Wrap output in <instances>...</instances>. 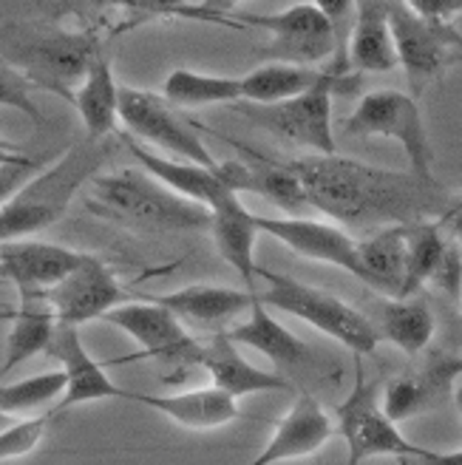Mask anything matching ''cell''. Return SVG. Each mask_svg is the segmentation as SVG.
I'll return each mask as SVG.
<instances>
[{
    "instance_id": "obj_1",
    "label": "cell",
    "mask_w": 462,
    "mask_h": 465,
    "mask_svg": "<svg viewBox=\"0 0 462 465\" xmlns=\"http://www.w3.org/2000/svg\"><path fill=\"white\" fill-rule=\"evenodd\" d=\"M298 176L312 211L349 230H378L386 224H411L440 219L451 193L440 182H426L411 171H388L338 153H312L284 159Z\"/></svg>"
},
{
    "instance_id": "obj_2",
    "label": "cell",
    "mask_w": 462,
    "mask_h": 465,
    "mask_svg": "<svg viewBox=\"0 0 462 465\" xmlns=\"http://www.w3.org/2000/svg\"><path fill=\"white\" fill-rule=\"evenodd\" d=\"M103 52L97 32H72L40 20H17L0 26V63L32 88L72 103L88 65Z\"/></svg>"
},
{
    "instance_id": "obj_3",
    "label": "cell",
    "mask_w": 462,
    "mask_h": 465,
    "mask_svg": "<svg viewBox=\"0 0 462 465\" xmlns=\"http://www.w3.org/2000/svg\"><path fill=\"white\" fill-rule=\"evenodd\" d=\"M85 211L131 232H193L211 227V211L143 171L97 173L88 182Z\"/></svg>"
},
{
    "instance_id": "obj_4",
    "label": "cell",
    "mask_w": 462,
    "mask_h": 465,
    "mask_svg": "<svg viewBox=\"0 0 462 465\" xmlns=\"http://www.w3.org/2000/svg\"><path fill=\"white\" fill-rule=\"evenodd\" d=\"M111 148L105 139H80L54 165L37 171L20 191L0 207V242L29 239L34 232L52 227L65 216L74 196L97 176L105 165Z\"/></svg>"
},
{
    "instance_id": "obj_5",
    "label": "cell",
    "mask_w": 462,
    "mask_h": 465,
    "mask_svg": "<svg viewBox=\"0 0 462 465\" xmlns=\"http://www.w3.org/2000/svg\"><path fill=\"white\" fill-rule=\"evenodd\" d=\"M256 275H261L267 282V292L259 295L264 307H272V310L287 312L298 321L310 323V327L338 341L340 346L352 349L358 358L372 355L378 349L380 335L375 330L372 318L349 307L338 295H329L318 287L298 282V278H290L284 272H272L264 267H256Z\"/></svg>"
},
{
    "instance_id": "obj_6",
    "label": "cell",
    "mask_w": 462,
    "mask_h": 465,
    "mask_svg": "<svg viewBox=\"0 0 462 465\" xmlns=\"http://www.w3.org/2000/svg\"><path fill=\"white\" fill-rule=\"evenodd\" d=\"M202 23H219L233 29H261L270 32V43L259 45L267 63L318 65L335 57V32L312 4H298L275 15H184Z\"/></svg>"
},
{
    "instance_id": "obj_7",
    "label": "cell",
    "mask_w": 462,
    "mask_h": 465,
    "mask_svg": "<svg viewBox=\"0 0 462 465\" xmlns=\"http://www.w3.org/2000/svg\"><path fill=\"white\" fill-rule=\"evenodd\" d=\"M358 85L355 74L338 77L327 72L318 85L310 91L272 105H252L239 103V111L252 125H259L287 143L304 145L312 153H335V125H332V97L338 91H352Z\"/></svg>"
},
{
    "instance_id": "obj_8",
    "label": "cell",
    "mask_w": 462,
    "mask_h": 465,
    "mask_svg": "<svg viewBox=\"0 0 462 465\" xmlns=\"http://www.w3.org/2000/svg\"><path fill=\"white\" fill-rule=\"evenodd\" d=\"M343 131L349 136H386L406 151L408 171L426 182H437L434 176V148L428 139V128L418 97L395 88L369 91L360 97L358 108L346 120Z\"/></svg>"
},
{
    "instance_id": "obj_9",
    "label": "cell",
    "mask_w": 462,
    "mask_h": 465,
    "mask_svg": "<svg viewBox=\"0 0 462 465\" xmlns=\"http://www.w3.org/2000/svg\"><path fill=\"white\" fill-rule=\"evenodd\" d=\"M335 429L346 440V451H349L346 465H363L372 457H423L428 451L403 437L398 423L383 411L380 383L366 381L360 358L349 398L335 409Z\"/></svg>"
},
{
    "instance_id": "obj_10",
    "label": "cell",
    "mask_w": 462,
    "mask_h": 465,
    "mask_svg": "<svg viewBox=\"0 0 462 465\" xmlns=\"http://www.w3.org/2000/svg\"><path fill=\"white\" fill-rule=\"evenodd\" d=\"M120 123L125 125L128 136L143 139L151 148L165 151L173 159L193 162V165L211 171L219 168V159L204 148L196 125L182 120L176 108L153 91L120 85Z\"/></svg>"
},
{
    "instance_id": "obj_11",
    "label": "cell",
    "mask_w": 462,
    "mask_h": 465,
    "mask_svg": "<svg viewBox=\"0 0 462 465\" xmlns=\"http://www.w3.org/2000/svg\"><path fill=\"white\" fill-rule=\"evenodd\" d=\"M388 26H391V40H395L398 65H403L411 85V97H420L451 65V57L462 35L451 23H434L418 17L403 0H391Z\"/></svg>"
},
{
    "instance_id": "obj_12",
    "label": "cell",
    "mask_w": 462,
    "mask_h": 465,
    "mask_svg": "<svg viewBox=\"0 0 462 465\" xmlns=\"http://www.w3.org/2000/svg\"><path fill=\"white\" fill-rule=\"evenodd\" d=\"M211 134L219 139H227V143L244 156V159L219 162L216 176L221 179L224 188L236 191L239 196L256 193V196L272 202L275 207H281V211H290V216H301L304 211H312L301 182H298V176L287 168L284 159L252 151L233 136H221L219 131H211Z\"/></svg>"
},
{
    "instance_id": "obj_13",
    "label": "cell",
    "mask_w": 462,
    "mask_h": 465,
    "mask_svg": "<svg viewBox=\"0 0 462 465\" xmlns=\"http://www.w3.org/2000/svg\"><path fill=\"white\" fill-rule=\"evenodd\" d=\"M103 321L123 330L125 335H131L143 346V355L148 358H156L171 366H182V369L199 366L202 346L188 335V330L182 327V321L153 298H151V304L125 301V304L113 307Z\"/></svg>"
},
{
    "instance_id": "obj_14",
    "label": "cell",
    "mask_w": 462,
    "mask_h": 465,
    "mask_svg": "<svg viewBox=\"0 0 462 465\" xmlns=\"http://www.w3.org/2000/svg\"><path fill=\"white\" fill-rule=\"evenodd\" d=\"M43 295L52 304L57 323H65V327H80V323L105 318L113 307L128 301L117 275L108 270L103 259L88 252H83V262L60 284L45 290Z\"/></svg>"
},
{
    "instance_id": "obj_15",
    "label": "cell",
    "mask_w": 462,
    "mask_h": 465,
    "mask_svg": "<svg viewBox=\"0 0 462 465\" xmlns=\"http://www.w3.org/2000/svg\"><path fill=\"white\" fill-rule=\"evenodd\" d=\"M256 224L261 232L279 239L292 252L304 255V259L332 264L358 278V239L346 227L307 219V216H261V213H256Z\"/></svg>"
},
{
    "instance_id": "obj_16",
    "label": "cell",
    "mask_w": 462,
    "mask_h": 465,
    "mask_svg": "<svg viewBox=\"0 0 462 465\" xmlns=\"http://www.w3.org/2000/svg\"><path fill=\"white\" fill-rule=\"evenodd\" d=\"M462 375V358L451 352H434L423 366L388 381L383 389V411L398 426L411 417L437 409L451 398L454 381Z\"/></svg>"
},
{
    "instance_id": "obj_17",
    "label": "cell",
    "mask_w": 462,
    "mask_h": 465,
    "mask_svg": "<svg viewBox=\"0 0 462 465\" xmlns=\"http://www.w3.org/2000/svg\"><path fill=\"white\" fill-rule=\"evenodd\" d=\"M45 355H52L63 371H65V389L60 403L49 411L52 417L83 403H94V401H108V398H125V389H120L108 378V371L91 358L80 338V327H65L57 323L54 338L45 349Z\"/></svg>"
},
{
    "instance_id": "obj_18",
    "label": "cell",
    "mask_w": 462,
    "mask_h": 465,
    "mask_svg": "<svg viewBox=\"0 0 462 465\" xmlns=\"http://www.w3.org/2000/svg\"><path fill=\"white\" fill-rule=\"evenodd\" d=\"M83 262V252L52 242L12 239L0 242V278L17 287L20 295H43Z\"/></svg>"
},
{
    "instance_id": "obj_19",
    "label": "cell",
    "mask_w": 462,
    "mask_h": 465,
    "mask_svg": "<svg viewBox=\"0 0 462 465\" xmlns=\"http://www.w3.org/2000/svg\"><path fill=\"white\" fill-rule=\"evenodd\" d=\"M332 434H335V423H332V417L323 411V406L312 394H298L292 409L281 417L279 426H275L270 443L250 465H275V462L318 454L329 443Z\"/></svg>"
},
{
    "instance_id": "obj_20",
    "label": "cell",
    "mask_w": 462,
    "mask_h": 465,
    "mask_svg": "<svg viewBox=\"0 0 462 465\" xmlns=\"http://www.w3.org/2000/svg\"><path fill=\"white\" fill-rule=\"evenodd\" d=\"M207 230H211L221 259L244 278L250 292H256L252 290L256 287V239L261 232L256 213L247 211L241 196L227 188L211 207V227Z\"/></svg>"
},
{
    "instance_id": "obj_21",
    "label": "cell",
    "mask_w": 462,
    "mask_h": 465,
    "mask_svg": "<svg viewBox=\"0 0 462 465\" xmlns=\"http://www.w3.org/2000/svg\"><path fill=\"white\" fill-rule=\"evenodd\" d=\"M123 401L143 403L159 414H165L168 420L193 429V431H211L233 423L239 417V403L230 398L227 391L207 386L193 391H173V394H145V391H125Z\"/></svg>"
},
{
    "instance_id": "obj_22",
    "label": "cell",
    "mask_w": 462,
    "mask_h": 465,
    "mask_svg": "<svg viewBox=\"0 0 462 465\" xmlns=\"http://www.w3.org/2000/svg\"><path fill=\"white\" fill-rule=\"evenodd\" d=\"M199 366L211 371L213 386L227 391L230 398H244V394H259V391H292V383L281 378L279 371H267L244 361L239 352V343L227 338V332H216L211 343L202 346Z\"/></svg>"
},
{
    "instance_id": "obj_23",
    "label": "cell",
    "mask_w": 462,
    "mask_h": 465,
    "mask_svg": "<svg viewBox=\"0 0 462 465\" xmlns=\"http://www.w3.org/2000/svg\"><path fill=\"white\" fill-rule=\"evenodd\" d=\"M153 301H159L162 307H168L179 321L224 332L227 323H233L239 315L250 312L256 292L216 287V284H191L168 295H156Z\"/></svg>"
},
{
    "instance_id": "obj_24",
    "label": "cell",
    "mask_w": 462,
    "mask_h": 465,
    "mask_svg": "<svg viewBox=\"0 0 462 465\" xmlns=\"http://www.w3.org/2000/svg\"><path fill=\"white\" fill-rule=\"evenodd\" d=\"M388 6L391 0H355V23L349 45H346L349 72L386 74L391 68H398L395 40H391L388 26Z\"/></svg>"
},
{
    "instance_id": "obj_25",
    "label": "cell",
    "mask_w": 462,
    "mask_h": 465,
    "mask_svg": "<svg viewBox=\"0 0 462 465\" xmlns=\"http://www.w3.org/2000/svg\"><path fill=\"white\" fill-rule=\"evenodd\" d=\"M406 278V224H386L358 239V282L383 298H400Z\"/></svg>"
},
{
    "instance_id": "obj_26",
    "label": "cell",
    "mask_w": 462,
    "mask_h": 465,
    "mask_svg": "<svg viewBox=\"0 0 462 465\" xmlns=\"http://www.w3.org/2000/svg\"><path fill=\"white\" fill-rule=\"evenodd\" d=\"M120 139L125 143L128 153L145 168V173L159 179L173 193L204 204L207 211H211V207L216 204V199L227 191L221 184V179L216 176V171H211V168H202V165H193V162L173 159V156H162L153 148H145L140 139H133L128 134H120Z\"/></svg>"
},
{
    "instance_id": "obj_27",
    "label": "cell",
    "mask_w": 462,
    "mask_h": 465,
    "mask_svg": "<svg viewBox=\"0 0 462 465\" xmlns=\"http://www.w3.org/2000/svg\"><path fill=\"white\" fill-rule=\"evenodd\" d=\"M72 105L77 108L85 136L108 139L117 134L120 125V85L113 80V65L108 52L103 49L94 63L88 65L83 83L74 88Z\"/></svg>"
},
{
    "instance_id": "obj_28",
    "label": "cell",
    "mask_w": 462,
    "mask_h": 465,
    "mask_svg": "<svg viewBox=\"0 0 462 465\" xmlns=\"http://www.w3.org/2000/svg\"><path fill=\"white\" fill-rule=\"evenodd\" d=\"M372 323H375L380 341L395 343L408 358H418L420 352H426L434 338V330H437L431 307L414 295L411 298H383L375 307Z\"/></svg>"
},
{
    "instance_id": "obj_29",
    "label": "cell",
    "mask_w": 462,
    "mask_h": 465,
    "mask_svg": "<svg viewBox=\"0 0 462 465\" xmlns=\"http://www.w3.org/2000/svg\"><path fill=\"white\" fill-rule=\"evenodd\" d=\"M224 332L233 343L250 346V349H256V352L267 355L275 366H298L310 358V346L295 332H290L281 321H275L267 312L259 292H256V301H252V307H250L247 321L236 323V327H230Z\"/></svg>"
},
{
    "instance_id": "obj_30",
    "label": "cell",
    "mask_w": 462,
    "mask_h": 465,
    "mask_svg": "<svg viewBox=\"0 0 462 465\" xmlns=\"http://www.w3.org/2000/svg\"><path fill=\"white\" fill-rule=\"evenodd\" d=\"M57 330V318L45 295H20V310L15 312L12 332L6 338V355L0 363V381L20 363L49 349Z\"/></svg>"
},
{
    "instance_id": "obj_31",
    "label": "cell",
    "mask_w": 462,
    "mask_h": 465,
    "mask_svg": "<svg viewBox=\"0 0 462 465\" xmlns=\"http://www.w3.org/2000/svg\"><path fill=\"white\" fill-rule=\"evenodd\" d=\"M329 72V68H327ZM327 72L315 65H292V63H264L241 77V103L252 105H272L290 97H298L318 85Z\"/></svg>"
},
{
    "instance_id": "obj_32",
    "label": "cell",
    "mask_w": 462,
    "mask_h": 465,
    "mask_svg": "<svg viewBox=\"0 0 462 465\" xmlns=\"http://www.w3.org/2000/svg\"><path fill=\"white\" fill-rule=\"evenodd\" d=\"M241 77L230 74H204L191 68H173L162 83V97L173 108H204V105H230L241 103Z\"/></svg>"
},
{
    "instance_id": "obj_33",
    "label": "cell",
    "mask_w": 462,
    "mask_h": 465,
    "mask_svg": "<svg viewBox=\"0 0 462 465\" xmlns=\"http://www.w3.org/2000/svg\"><path fill=\"white\" fill-rule=\"evenodd\" d=\"M448 244L451 239L446 236L443 224L437 219L406 224V278H403L400 298L418 295L426 284H431Z\"/></svg>"
},
{
    "instance_id": "obj_34",
    "label": "cell",
    "mask_w": 462,
    "mask_h": 465,
    "mask_svg": "<svg viewBox=\"0 0 462 465\" xmlns=\"http://www.w3.org/2000/svg\"><path fill=\"white\" fill-rule=\"evenodd\" d=\"M65 371H40V375L23 378L15 383H0V411L6 414H26L40 406H49L52 401L63 398Z\"/></svg>"
},
{
    "instance_id": "obj_35",
    "label": "cell",
    "mask_w": 462,
    "mask_h": 465,
    "mask_svg": "<svg viewBox=\"0 0 462 465\" xmlns=\"http://www.w3.org/2000/svg\"><path fill=\"white\" fill-rule=\"evenodd\" d=\"M49 423H52V414H37V417H26V420H17V423H9L6 429H0V462L32 454L43 443Z\"/></svg>"
},
{
    "instance_id": "obj_36",
    "label": "cell",
    "mask_w": 462,
    "mask_h": 465,
    "mask_svg": "<svg viewBox=\"0 0 462 465\" xmlns=\"http://www.w3.org/2000/svg\"><path fill=\"white\" fill-rule=\"evenodd\" d=\"M32 91L34 88L20 74H15L12 68H0V108H15L20 114H26L34 125H43L45 116H43L40 105L34 103Z\"/></svg>"
},
{
    "instance_id": "obj_37",
    "label": "cell",
    "mask_w": 462,
    "mask_h": 465,
    "mask_svg": "<svg viewBox=\"0 0 462 465\" xmlns=\"http://www.w3.org/2000/svg\"><path fill=\"white\" fill-rule=\"evenodd\" d=\"M45 162H49V156H23L12 165H0V207L20 191L23 182H29L37 171H43Z\"/></svg>"
},
{
    "instance_id": "obj_38",
    "label": "cell",
    "mask_w": 462,
    "mask_h": 465,
    "mask_svg": "<svg viewBox=\"0 0 462 465\" xmlns=\"http://www.w3.org/2000/svg\"><path fill=\"white\" fill-rule=\"evenodd\" d=\"M434 287H440L443 292H448L451 298H459V290H462V250L457 247V242L451 239L446 255L440 267H437L434 278H431Z\"/></svg>"
},
{
    "instance_id": "obj_39",
    "label": "cell",
    "mask_w": 462,
    "mask_h": 465,
    "mask_svg": "<svg viewBox=\"0 0 462 465\" xmlns=\"http://www.w3.org/2000/svg\"><path fill=\"white\" fill-rule=\"evenodd\" d=\"M403 4L418 17L434 23H451V17L462 12V0H403Z\"/></svg>"
},
{
    "instance_id": "obj_40",
    "label": "cell",
    "mask_w": 462,
    "mask_h": 465,
    "mask_svg": "<svg viewBox=\"0 0 462 465\" xmlns=\"http://www.w3.org/2000/svg\"><path fill=\"white\" fill-rule=\"evenodd\" d=\"M188 4L191 0H123V9L145 17H162V15H176V9Z\"/></svg>"
},
{
    "instance_id": "obj_41",
    "label": "cell",
    "mask_w": 462,
    "mask_h": 465,
    "mask_svg": "<svg viewBox=\"0 0 462 465\" xmlns=\"http://www.w3.org/2000/svg\"><path fill=\"white\" fill-rule=\"evenodd\" d=\"M244 0H202V6H182L176 9L173 17H184V15H230Z\"/></svg>"
},
{
    "instance_id": "obj_42",
    "label": "cell",
    "mask_w": 462,
    "mask_h": 465,
    "mask_svg": "<svg viewBox=\"0 0 462 465\" xmlns=\"http://www.w3.org/2000/svg\"><path fill=\"white\" fill-rule=\"evenodd\" d=\"M443 224V230L448 232V239L462 242V193L451 199V204L446 207V213L437 219Z\"/></svg>"
},
{
    "instance_id": "obj_43",
    "label": "cell",
    "mask_w": 462,
    "mask_h": 465,
    "mask_svg": "<svg viewBox=\"0 0 462 465\" xmlns=\"http://www.w3.org/2000/svg\"><path fill=\"white\" fill-rule=\"evenodd\" d=\"M400 465H462V449L459 451H426L423 457H403Z\"/></svg>"
},
{
    "instance_id": "obj_44",
    "label": "cell",
    "mask_w": 462,
    "mask_h": 465,
    "mask_svg": "<svg viewBox=\"0 0 462 465\" xmlns=\"http://www.w3.org/2000/svg\"><path fill=\"white\" fill-rule=\"evenodd\" d=\"M23 156L26 153H23L15 143H6V139L0 136V165H12V162H20Z\"/></svg>"
},
{
    "instance_id": "obj_45",
    "label": "cell",
    "mask_w": 462,
    "mask_h": 465,
    "mask_svg": "<svg viewBox=\"0 0 462 465\" xmlns=\"http://www.w3.org/2000/svg\"><path fill=\"white\" fill-rule=\"evenodd\" d=\"M77 4H85L91 9H108V6H123V0H77Z\"/></svg>"
},
{
    "instance_id": "obj_46",
    "label": "cell",
    "mask_w": 462,
    "mask_h": 465,
    "mask_svg": "<svg viewBox=\"0 0 462 465\" xmlns=\"http://www.w3.org/2000/svg\"><path fill=\"white\" fill-rule=\"evenodd\" d=\"M454 403H457V411H459V417H462V383L459 386H454Z\"/></svg>"
},
{
    "instance_id": "obj_47",
    "label": "cell",
    "mask_w": 462,
    "mask_h": 465,
    "mask_svg": "<svg viewBox=\"0 0 462 465\" xmlns=\"http://www.w3.org/2000/svg\"><path fill=\"white\" fill-rule=\"evenodd\" d=\"M457 63H462V37H459V43H457V52H454V57H451V65H457Z\"/></svg>"
},
{
    "instance_id": "obj_48",
    "label": "cell",
    "mask_w": 462,
    "mask_h": 465,
    "mask_svg": "<svg viewBox=\"0 0 462 465\" xmlns=\"http://www.w3.org/2000/svg\"><path fill=\"white\" fill-rule=\"evenodd\" d=\"M12 423V414H6V411H0V429H6Z\"/></svg>"
},
{
    "instance_id": "obj_49",
    "label": "cell",
    "mask_w": 462,
    "mask_h": 465,
    "mask_svg": "<svg viewBox=\"0 0 462 465\" xmlns=\"http://www.w3.org/2000/svg\"><path fill=\"white\" fill-rule=\"evenodd\" d=\"M60 4H63L65 9H72V12H77V0H60Z\"/></svg>"
}]
</instances>
